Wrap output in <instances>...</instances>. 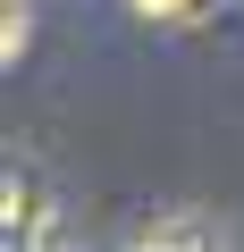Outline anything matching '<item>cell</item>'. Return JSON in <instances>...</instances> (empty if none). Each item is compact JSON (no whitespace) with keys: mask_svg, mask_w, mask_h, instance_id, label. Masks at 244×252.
Segmentation results:
<instances>
[{"mask_svg":"<svg viewBox=\"0 0 244 252\" xmlns=\"http://www.w3.org/2000/svg\"><path fill=\"white\" fill-rule=\"evenodd\" d=\"M135 252H227V235H219L202 210H169V219H152V227L135 235Z\"/></svg>","mask_w":244,"mask_h":252,"instance_id":"obj_1","label":"cell"},{"mask_svg":"<svg viewBox=\"0 0 244 252\" xmlns=\"http://www.w3.org/2000/svg\"><path fill=\"white\" fill-rule=\"evenodd\" d=\"M135 9H143V17H194L202 0H135Z\"/></svg>","mask_w":244,"mask_h":252,"instance_id":"obj_2","label":"cell"}]
</instances>
